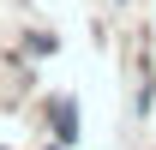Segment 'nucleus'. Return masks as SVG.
<instances>
[{
  "instance_id": "f257e3e1",
  "label": "nucleus",
  "mask_w": 156,
  "mask_h": 150,
  "mask_svg": "<svg viewBox=\"0 0 156 150\" xmlns=\"http://www.w3.org/2000/svg\"><path fill=\"white\" fill-rule=\"evenodd\" d=\"M42 120L54 132V144H66V150L78 144V102L72 96H48V102H42Z\"/></svg>"
},
{
  "instance_id": "f03ea898",
  "label": "nucleus",
  "mask_w": 156,
  "mask_h": 150,
  "mask_svg": "<svg viewBox=\"0 0 156 150\" xmlns=\"http://www.w3.org/2000/svg\"><path fill=\"white\" fill-rule=\"evenodd\" d=\"M42 150H66V144H42Z\"/></svg>"
},
{
  "instance_id": "7ed1b4c3",
  "label": "nucleus",
  "mask_w": 156,
  "mask_h": 150,
  "mask_svg": "<svg viewBox=\"0 0 156 150\" xmlns=\"http://www.w3.org/2000/svg\"><path fill=\"white\" fill-rule=\"evenodd\" d=\"M0 150H12V144H0Z\"/></svg>"
}]
</instances>
